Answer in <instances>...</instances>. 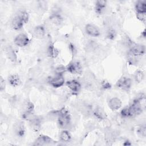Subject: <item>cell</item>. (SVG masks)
<instances>
[{"label":"cell","instance_id":"cell-12","mask_svg":"<svg viewBox=\"0 0 146 146\" xmlns=\"http://www.w3.org/2000/svg\"><path fill=\"white\" fill-rule=\"evenodd\" d=\"M33 34L35 38L38 39H42L44 36L46 34L45 29L43 26L38 25L34 28L33 30Z\"/></svg>","mask_w":146,"mask_h":146},{"label":"cell","instance_id":"cell-15","mask_svg":"<svg viewBox=\"0 0 146 146\" xmlns=\"http://www.w3.org/2000/svg\"><path fill=\"white\" fill-rule=\"evenodd\" d=\"M107 1L104 0H98L95 2V11L98 14H101L106 9Z\"/></svg>","mask_w":146,"mask_h":146},{"label":"cell","instance_id":"cell-10","mask_svg":"<svg viewBox=\"0 0 146 146\" xmlns=\"http://www.w3.org/2000/svg\"><path fill=\"white\" fill-rule=\"evenodd\" d=\"M67 86L74 92H78L81 89L80 83L76 80H71L66 82Z\"/></svg>","mask_w":146,"mask_h":146},{"label":"cell","instance_id":"cell-17","mask_svg":"<svg viewBox=\"0 0 146 146\" xmlns=\"http://www.w3.org/2000/svg\"><path fill=\"white\" fill-rule=\"evenodd\" d=\"M137 13H146V1H138L135 4Z\"/></svg>","mask_w":146,"mask_h":146},{"label":"cell","instance_id":"cell-7","mask_svg":"<svg viewBox=\"0 0 146 146\" xmlns=\"http://www.w3.org/2000/svg\"><path fill=\"white\" fill-rule=\"evenodd\" d=\"M51 86L54 88H59L62 87L64 83V79L62 75L57 74L56 76L52 78L49 82Z\"/></svg>","mask_w":146,"mask_h":146},{"label":"cell","instance_id":"cell-29","mask_svg":"<svg viewBox=\"0 0 146 146\" xmlns=\"http://www.w3.org/2000/svg\"><path fill=\"white\" fill-rule=\"evenodd\" d=\"M102 86H103V87L104 88H110L111 85H110V84L108 82L104 81V82L103 83V84H102Z\"/></svg>","mask_w":146,"mask_h":146},{"label":"cell","instance_id":"cell-18","mask_svg":"<svg viewBox=\"0 0 146 146\" xmlns=\"http://www.w3.org/2000/svg\"><path fill=\"white\" fill-rule=\"evenodd\" d=\"M6 53L7 58L13 62L17 60V55L13 48L11 46H9L6 48Z\"/></svg>","mask_w":146,"mask_h":146},{"label":"cell","instance_id":"cell-14","mask_svg":"<svg viewBox=\"0 0 146 146\" xmlns=\"http://www.w3.org/2000/svg\"><path fill=\"white\" fill-rule=\"evenodd\" d=\"M52 142V139L46 135H41L38 136V137L35 140V144L36 145H44L48 144Z\"/></svg>","mask_w":146,"mask_h":146},{"label":"cell","instance_id":"cell-2","mask_svg":"<svg viewBox=\"0 0 146 146\" xmlns=\"http://www.w3.org/2000/svg\"><path fill=\"white\" fill-rule=\"evenodd\" d=\"M145 52V47L143 44L133 43L130 46L129 53L133 56L143 55Z\"/></svg>","mask_w":146,"mask_h":146},{"label":"cell","instance_id":"cell-28","mask_svg":"<svg viewBox=\"0 0 146 146\" xmlns=\"http://www.w3.org/2000/svg\"><path fill=\"white\" fill-rule=\"evenodd\" d=\"M145 132H146V130H145V126H141V127H140L139 131V132L141 134L142 136H145Z\"/></svg>","mask_w":146,"mask_h":146},{"label":"cell","instance_id":"cell-9","mask_svg":"<svg viewBox=\"0 0 146 146\" xmlns=\"http://www.w3.org/2000/svg\"><path fill=\"white\" fill-rule=\"evenodd\" d=\"M122 103L121 100L116 97L111 98L108 102V106L112 111H116L119 110L121 106Z\"/></svg>","mask_w":146,"mask_h":146},{"label":"cell","instance_id":"cell-19","mask_svg":"<svg viewBox=\"0 0 146 146\" xmlns=\"http://www.w3.org/2000/svg\"><path fill=\"white\" fill-rule=\"evenodd\" d=\"M94 115L96 118L99 119V120L104 119L106 117V112H104L103 109H102L101 107H99L95 109L94 112Z\"/></svg>","mask_w":146,"mask_h":146},{"label":"cell","instance_id":"cell-4","mask_svg":"<svg viewBox=\"0 0 146 146\" xmlns=\"http://www.w3.org/2000/svg\"><path fill=\"white\" fill-rule=\"evenodd\" d=\"M132 85V80L130 78L125 76L120 78L116 82V86L125 91H128Z\"/></svg>","mask_w":146,"mask_h":146},{"label":"cell","instance_id":"cell-21","mask_svg":"<svg viewBox=\"0 0 146 146\" xmlns=\"http://www.w3.org/2000/svg\"><path fill=\"white\" fill-rule=\"evenodd\" d=\"M47 54L50 57L55 58L58 55L59 51L54 45L51 44L47 49Z\"/></svg>","mask_w":146,"mask_h":146},{"label":"cell","instance_id":"cell-13","mask_svg":"<svg viewBox=\"0 0 146 146\" xmlns=\"http://www.w3.org/2000/svg\"><path fill=\"white\" fill-rule=\"evenodd\" d=\"M14 131L17 136L22 137L25 132V125L22 122L16 123L14 126Z\"/></svg>","mask_w":146,"mask_h":146},{"label":"cell","instance_id":"cell-3","mask_svg":"<svg viewBox=\"0 0 146 146\" xmlns=\"http://www.w3.org/2000/svg\"><path fill=\"white\" fill-rule=\"evenodd\" d=\"M14 42L17 46L21 47H23L29 44L30 39L27 35L24 33H21L15 36Z\"/></svg>","mask_w":146,"mask_h":146},{"label":"cell","instance_id":"cell-11","mask_svg":"<svg viewBox=\"0 0 146 146\" xmlns=\"http://www.w3.org/2000/svg\"><path fill=\"white\" fill-rule=\"evenodd\" d=\"M49 20L51 23L55 26H59L63 22L62 17L58 13H53L49 17Z\"/></svg>","mask_w":146,"mask_h":146},{"label":"cell","instance_id":"cell-20","mask_svg":"<svg viewBox=\"0 0 146 146\" xmlns=\"http://www.w3.org/2000/svg\"><path fill=\"white\" fill-rule=\"evenodd\" d=\"M60 139L63 142H68L71 139V135L70 133L67 130H63L59 135Z\"/></svg>","mask_w":146,"mask_h":146},{"label":"cell","instance_id":"cell-23","mask_svg":"<svg viewBox=\"0 0 146 146\" xmlns=\"http://www.w3.org/2000/svg\"><path fill=\"white\" fill-rule=\"evenodd\" d=\"M18 15L20 17V18L22 19V20L23 21V22L25 23H26L28 22L29 19V15L28 13L26 11H25V10L21 11L19 13V14H18Z\"/></svg>","mask_w":146,"mask_h":146},{"label":"cell","instance_id":"cell-22","mask_svg":"<svg viewBox=\"0 0 146 146\" xmlns=\"http://www.w3.org/2000/svg\"><path fill=\"white\" fill-rule=\"evenodd\" d=\"M134 78L136 82L140 83L141 82L144 78V73L141 71H137L135 72L134 75Z\"/></svg>","mask_w":146,"mask_h":146},{"label":"cell","instance_id":"cell-8","mask_svg":"<svg viewBox=\"0 0 146 146\" xmlns=\"http://www.w3.org/2000/svg\"><path fill=\"white\" fill-rule=\"evenodd\" d=\"M24 23H25L20 18V17L18 15H17L13 18L11 25V27L14 30H19L23 27Z\"/></svg>","mask_w":146,"mask_h":146},{"label":"cell","instance_id":"cell-24","mask_svg":"<svg viewBox=\"0 0 146 146\" xmlns=\"http://www.w3.org/2000/svg\"><path fill=\"white\" fill-rule=\"evenodd\" d=\"M66 71H67L66 68L64 67V66H60L57 67L55 70V71L56 72V74H59V75H62Z\"/></svg>","mask_w":146,"mask_h":146},{"label":"cell","instance_id":"cell-5","mask_svg":"<svg viewBox=\"0 0 146 146\" xmlns=\"http://www.w3.org/2000/svg\"><path fill=\"white\" fill-rule=\"evenodd\" d=\"M66 70L72 74H80L82 72V67L79 63L77 62H71L66 67Z\"/></svg>","mask_w":146,"mask_h":146},{"label":"cell","instance_id":"cell-26","mask_svg":"<svg viewBox=\"0 0 146 146\" xmlns=\"http://www.w3.org/2000/svg\"><path fill=\"white\" fill-rule=\"evenodd\" d=\"M136 17L139 20H140L141 22H145V18H146L145 13H137Z\"/></svg>","mask_w":146,"mask_h":146},{"label":"cell","instance_id":"cell-6","mask_svg":"<svg viewBox=\"0 0 146 146\" xmlns=\"http://www.w3.org/2000/svg\"><path fill=\"white\" fill-rule=\"evenodd\" d=\"M85 31L88 35L94 37H97L100 34L99 28L92 23H88L86 25Z\"/></svg>","mask_w":146,"mask_h":146},{"label":"cell","instance_id":"cell-27","mask_svg":"<svg viewBox=\"0 0 146 146\" xmlns=\"http://www.w3.org/2000/svg\"><path fill=\"white\" fill-rule=\"evenodd\" d=\"M5 87H6L5 80L3 78V77L1 76V78H0V90H1V91H3L5 89Z\"/></svg>","mask_w":146,"mask_h":146},{"label":"cell","instance_id":"cell-1","mask_svg":"<svg viewBox=\"0 0 146 146\" xmlns=\"http://www.w3.org/2000/svg\"><path fill=\"white\" fill-rule=\"evenodd\" d=\"M57 120L58 123L61 128H66L68 127L70 123V117L68 111L65 108H62L59 111Z\"/></svg>","mask_w":146,"mask_h":146},{"label":"cell","instance_id":"cell-16","mask_svg":"<svg viewBox=\"0 0 146 146\" xmlns=\"http://www.w3.org/2000/svg\"><path fill=\"white\" fill-rule=\"evenodd\" d=\"M8 82L9 84L13 87L18 86L21 83V79L17 74H12L10 75L8 78Z\"/></svg>","mask_w":146,"mask_h":146},{"label":"cell","instance_id":"cell-25","mask_svg":"<svg viewBox=\"0 0 146 146\" xmlns=\"http://www.w3.org/2000/svg\"><path fill=\"white\" fill-rule=\"evenodd\" d=\"M107 36L109 39H112L113 38H115V36H116V32L114 30L110 29L107 31Z\"/></svg>","mask_w":146,"mask_h":146}]
</instances>
